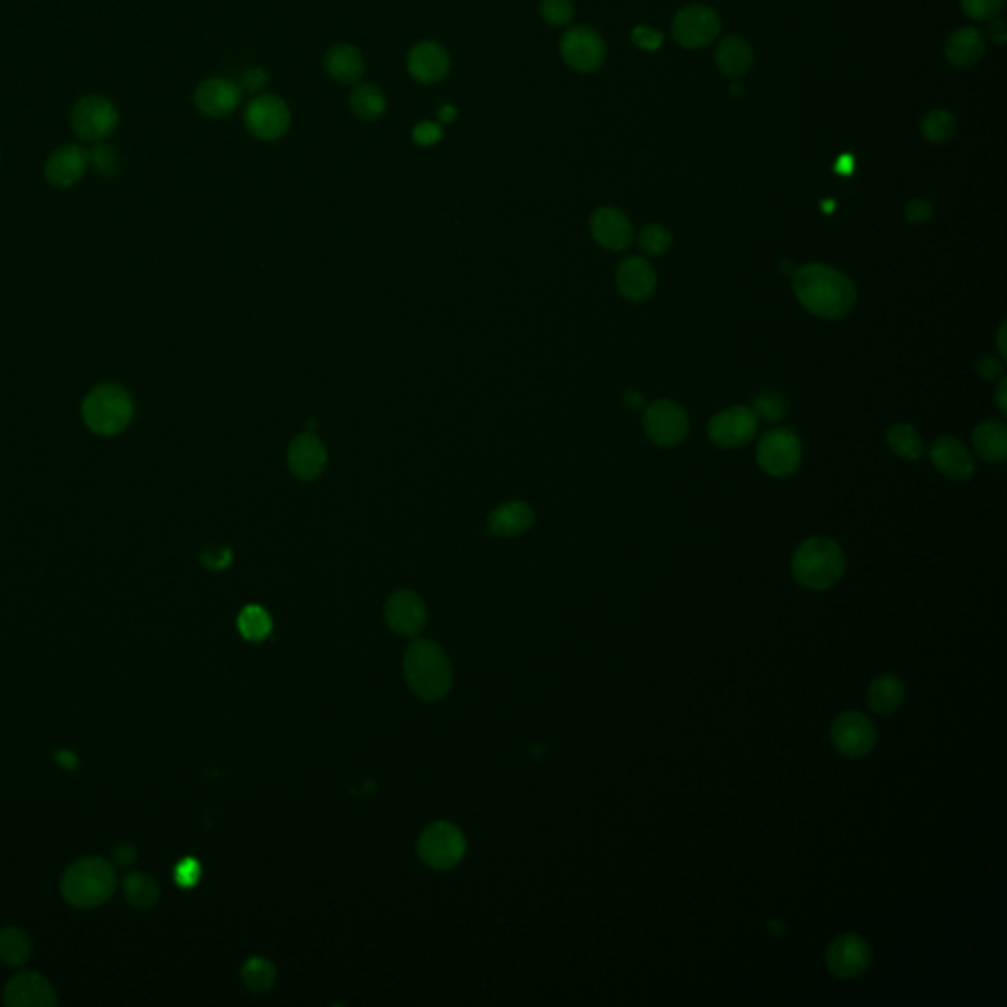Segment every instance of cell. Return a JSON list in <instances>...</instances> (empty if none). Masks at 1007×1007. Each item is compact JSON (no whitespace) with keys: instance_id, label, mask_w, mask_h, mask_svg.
Returning <instances> with one entry per match:
<instances>
[{"instance_id":"7a4b0ae2","label":"cell","mask_w":1007,"mask_h":1007,"mask_svg":"<svg viewBox=\"0 0 1007 1007\" xmlns=\"http://www.w3.org/2000/svg\"><path fill=\"white\" fill-rule=\"evenodd\" d=\"M404 675L423 701H441L453 687V667L441 646L417 640L404 655Z\"/></svg>"},{"instance_id":"3957f363","label":"cell","mask_w":1007,"mask_h":1007,"mask_svg":"<svg viewBox=\"0 0 1007 1007\" xmlns=\"http://www.w3.org/2000/svg\"><path fill=\"white\" fill-rule=\"evenodd\" d=\"M846 567L844 553L829 537L805 539L791 561L797 583L809 591H827L840 581Z\"/></svg>"},{"instance_id":"f35d334b","label":"cell","mask_w":1007,"mask_h":1007,"mask_svg":"<svg viewBox=\"0 0 1007 1007\" xmlns=\"http://www.w3.org/2000/svg\"><path fill=\"white\" fill-rule=\"evenodd\" d=\"M539 14L549 26H565L575 16V6L571 0H541Z\"/></svg>"},{"instance_id":"681fc988","label":"cell","mask_w":1007,"mask_h":1007,"mask_svg":"<svg viewBox=\"0 0 1007 1007\" xmlns=\"http://www.w3.org/2000/svg\"><path fill=\"white\" fill-rule=\"evenodd\" d=\"M231 549H215V551H205L201 555V561L205 567L209 569H225L227 565H231Z\"/></svg>"},{"instance_id":"c3c4849f","label":"cell","mask_w":1007,"mask_h":1007,"mask_svg":"<svg viewBox=\"0 0 1007 1007\" xmlns=\"http://www.w3.org/2000/svg\"><path fill=\"white\" fill-rule=\"evenodd\" d=\"M976 372L984 380H996L998 376L1004 374V368H1002V364L994 356L984 355L980 356L978 362H976Z\"/></svg>"},{"instance_id":"f546056e","label":"cell","mask_w":1007,"mask_h":1007,"mask_svg":"<svg viewBox=\"0 0 1007 1007\" xmlns=\"http://www.w3.org/2000/svg\"><path fill=\"white\" fill-rule=\"evenodd\" d=\"M905 699V687L895 675H880L872 681L868 691V705L878 714H891L901 707Z\"/></svg>"},{"instance_id":"83f0119b","label":"cell","mask_w":1007,"mask_h":1007,"mask_svg":"<svg viewBox=\"0 0 1007 1007\" xmlns=\"http://www.w3.org/2000/svg\"><path fill=\"white\" fill-rule=\"evenodd\" d=\"M534 524V510L524 502H508L490 514L488 526L492 534L514 537L524 534Z\"/></svg>"},{"instance_id":"8fae6325","label":"cell","mask_w":1007,"mask_h":1007,"mask_svg":"<svg viewBox=\"0 0 1007 1007\" xmlns=\"http://www.w3.org/2000/svg\"><path fill=\"white\" fill-rule=\"evenodd\" d=\"M642 425L652 443L659 447H675L687 437L689 417L679 404L655 400L646 408Z\"/></svg>"},{"instance_id":"f6af8a7d","label":"cell","mask_w":1007,"mask_h":1007,"mask_svg":"<svg viewBox=\"0 0 1007 1007\" xmlns=\"http://www.w3.org/2000/svg\"><path fill=\"white\" fill-rule=\"evenodd\" d=\"M268 83H270L268 73L264 69L254 67V69H248V71L242 73L238 85H240L242 91H248V93L256 95V93H262L268 87Z\"/></svg>"},{"instance_id":"836d02e7","label":"cell","mask_w":1007,"mask_h":1007,"mask_svg":"<svg viewBox=\"0 0 1007 1007\" xmlns=\"http://www.w3.org/2000/svg\"><path fill=\"white\" fill-rule=\"evenodd\" d=\"M238 630L246 640L262 642L272 632V618L262 606L250 604L238 616Z\"/></svg>"},{"instance_id":"ffe728a7","label":"cell","mask_w":1007,"mask_h":1007,"mask_svg":"<svg viewBox=\"0 0 1007 1007\" xmlns=\"http://www.w3.org/2000/svg\"><path fill=\"white\" fill-rule=\"evenodd\" d=\"M4 1002L12 1007L56 1006L52 984L38 972L14 976L4 990Z\"/></svg>"},{"instance_id":"f1b7e54d","label":"cell","mask_w":1007,"mask_h":1007,"mask_svg":"<svg viewBox=\"0 0 1007 1007\" xmlns=\"http://www.w3.org/2000/svg\"><path fill=\"white\" fill-rule=\"evenodd\" d=\"M325 71L343 83H356L364 73V58L351 44H337L327 50L323 58Z\"/></svg>"},{"instance_id":"e0dca14e","label":"cell","mask_w":1007,"mask_h":1007,"mask_svg":"<svg viewBox=\"0 0 1007 1007\" xmlns=\"http://www.w3.org/2000/svg\"><path fill=\"white\" fill-rule=\"evenodd\" d=\"M386 622L402 638H415L427 624V608L412 591H398L386 602Z\"/></svg>"},{"instance_id":"ab89813d","label":"cell","mask_w":1007,"mask_h":1007,"mask_svg":"<svg viewBox=\"0 0 1007 1007\" xmlns=\"http://www.w3.org/2000/svg\"><path fill=\"white\" fill-rule=\"evenodd\" d=\"M89 164H93V168L103 176H115L119 172V156L115 148L103 142H97L89 152Z\"/></svg>"},{"instance_id":"cb8c5ba5","label":"cell","mask_w":1007,"mask_h":1007,"mask_svg":"<svg viewBox=\"0 0 1007 1007\" xmlns=\"http://www.w3.org/2000/svg\"><path fill=\"white\" fill-rule=\"evenodd\" d=\"M616 282L622 296L640 303L652 297L655 290V272L648 260L632 256L622 260V264L618 266Z\"/></svg>"},{"instance_id":"74e56055","label":"cell","mask_w":1007,"mask_h":1007,"mask_svg":"<svg viewBox=\"0 0 1007 1007\" xmlns=\"http://www.w3.org/2000/svg\"><path fill=\"white\" fill-rule=\"evenodd\" d=\"M671 244H673L671 233L661 225H648L640 233V248L650 256L665 254L671 248Z\"/></svg>"},{"instance_id":"603a6c76","label":"cell","mask_w":1007,"mask_h":1007,"mask_svg":"<svg viewBox=\"0 0 1007 1007\" xmlns=\"http://www.w3.org/2000/svg\"><path fill=\"white\" fill-rule=\"evenodd\" d=\"M288 465L299 480H315L327 465V451L313 433H301L290 445Z\"/></svg>"},{"instance_id":"5bb4252c","label":"cell","mask_w":1007,"mask_h":1007,"mask_svg":"<svg viewBox=\"0 0 1007 1007\" xmlns=\"http://www.w3.org/2000/svg\"><path fill=\"white\" fill-rule=\"evenodd\" d=\"M561 56L579 73H593L606 58V44L598 32L587 26H575L561 38Z\"/></svg>"},{"instance_id":"680465c9","label":"cell","mask_w":1007,"mask_h":1007,"mask_svg":"<svg viewBox=\"0 0 1007 1007\" xmlns=\"http://www.w3.org/2000/svg\"><path fill=\"white\" fill-rule=\"evenodd\" d=\"M1004 335H1006V325H1002L1000 329V335H998V345H1000V353L1006 358V347H1004Z\"/></svg>"},{"instance_id":"7402d4cb","label":"cell","mask_w":1007,"mask_h":1007,"mask_svg":"<svg viewBox=\"0 0 1007 1007\" xmlns=\"http://www.w3.org/2000/svg\"><path fill=\"white\" fill-rule=\"evenodd\" d=\"M593 237L600 246L620 252L632 244L634 231L630 219L612 207H600L591 219Z\"/></svg>"},{"instance_id":"bcb514c9","label":"cell","mask_w":1007,"mask_h":1007,"mask_svg":"<svg viewBox=\"0 0 1007 1007\" xmlns=\"http://www.w3.org/2000/svg\"><path fill=\"white\" fill-rule=\"evenodd\" d=\"M632 40L638 48L655 52L663 44V34L650 26H636L632 32Z\"/></svg>"},{"instance_id":"d4e9b609","label":"cell","mask_w":1007,"mask_h":1007,"mask_svg":"<svg viewBox=\"0 0 1007 1007\" xmlns=\"http://www.w3.org/2000/svg\"><path fill=\"white\" fill-rule=\"evenodd\" d=\"M986 52V40L976 28H958L947 40L945 56L948 63L960 69L974 67Z\"/></svg>"},{"instance_id":"44dd1931","label":"cell","mask_w":1007,"mask_h":1007,"mask_svg":"<svg viewBox=\"0 0 1007 1007\" xmlns=\"http://www.w3.org/2000/svg\"><path fill=\"white\" fill-rule=\"evenodd\" d=\"M89 152L79 144L58 148L46 162L44 174L54 187H71L87 174Z\"/></svg>"},{"instance_id":"30bf717a","label":"cell","mask_w":1007,"mask_h":1007,"mask_svg":"<svg viewBox=\"0 0 1007 1007\" xmlns=\"http://www.w3.org/2000/svg\"><path fill=\"white\" fill-rule=\"evenodd\" d=\"M671 30L679 46L685 50H701L718 36L720 18L711 6L691 4L675 14Z\"/></svg>"},{"instance_id":"60d3db41","label":"cell","mask_w":1007,"mask_h":1007,"mask_svg":"<svg viewBox=\"0 0 1007 1007\" xmlns=\"http://www.w3.org/2000/svg\"><path fill=\"white\" fill-rule=\"evenodd\" d=\"M962 10L976 22H990L998 18L1004 8V0H960Z\"/></svg>"},{"instance_id":"b9f144b4","label":"cell","mask_w":1007,"mask_h":1007,"mask_svg":"<svg viewBox=\"0 0 1007 1007\" xmlns=\"http://www.w3.org/2000/svg\"><path fill=\"white\" fill-rule=\"evenodd\" d=\"M754 412L758 414V417H764L766 421H779V419H783L787 408H785V400L777 392L766 390L758 396Z\"/></svg>"},{"instance_id":"7c38bea8","label":"cell","mask_w":1007,"mask_h":1007,"mask_svg":"<svg viewBox=\"0 0 1007 1007\" xmlns=\"http://www.w3.org/2000/svg\"><path fill=\"white\" fill-rule=\"evenodd\" d=\"M834 748L850 758L866 756L876 744V728L872 720L860 712H842L830 728Z\"/></svg>"},{"instance_id":"9c48e42d","label":"cell","mask_w":1007,"mask_h":1007,"mask_svg":"<svg viewBox=\"0 0 1007 1007\" xmlns=\"http://www.w3.org/2000/svg\"><path fill=\"white\" fill-rule=\"evenodd\" d=\"M801 455V441L791 429H771L762 437L756 451L760 469L777 478L795 473L801 463Z\"/></svg>"},{"instance_id":"db71d44e","label":"cell","mask_w":1007,"mask_h":1007,"mask_svg":"<svg viewBox=\"0 0 1007 1007\" xmlns=\"http://www.w3.org/2000/svg\"><path fill=\"white\" fill-rule=\"evenodd\" d=\"M455 119H457V109H455L453 105H443V107L439 109V120H441V122H445V124H447V122H453Z\"/></svg>"},{"instance_id":"91938a15","label":"cell","mask_w":1007,"mask_h":1007,"mask_svg":"<svg viewBox=\"0 0 1007 1007\" xmlns=\"http://www.w3.org/2000/svg\"><path fill=\"white\" fill-rule=\"evenodd\" d=\"M834 207H836V203H832V201H827V203H823V209H825L827 213H829L830 209H834Z\"/></svg>"},{"instance_id":"4316f807","label":"cell","mask_w":1007,"mask_h":1007,"mask_svg":"<svg viewBox=\"0 0 1007 1007\" xmlns=\"http://www.w3.org/2000/svg\"><path fill=\"white\" fill-rule=\"evenodd\" d=\"M972 443L980 459L986 463L1000 465L1007 457V429L1002 421L986 419L982 421L972 435Z\"/></svg>"},{"instance_id":"f5cc1de1","label":"cell","mask_w":1007,"mask_h":1007,"mask_svg":"<svg viewBox=\"0 0 1007 1007\" xmlns=\"http://www.w3.org/2000/svg\"><path fill=\"white\" fill-rule=\"evenodd\" d=\"M834 170L840 174V176H850L854 172V158L850 154H844L836 160L834 164Z\"/></svg>"},{"instance_id":"ee69618b","label":"cell","mask_w":1007,"mask_h":1007,"mask_svg":"<svg viewBox=\"0 0 1007 1007\" xmlns=\"http://www.w3.org/2000/svg\"><path fill=\"white\" fill-rule=\"evenodd\" d=\"M174 878L181 888H193L201 880V864L195 858H183L174 870Z\"/></svg>"},{"instance_id":"ac0fdd59","label":"cell","mask_w":1007,"mask_h":1007,"mask_svg":"<svg viewBox=\"0 0 1007 1007\" xmlns=\"http://www.w3.org/2000/svg\"><path fill=\"white\" fill-rule=\"evenodd\" d=\"M929 457L935 469L954 482H966L976 473L970 451L954 437H939L929 449Z\"/></svg>"},{"instance_id":"d590c367","label":"cell","mask_w":1007,"mask_h":1007,"mask_svg":"<svg viewBox=\"0 0 1007 1007\" xmlns=\"http://www.w3.org/2000/svg\"><path fill=\"white\" fill-rule=\"evenodd\" d=\"M242 980L250 992H266L276 982V966L268 958L254 956L242 966Z\"/></svg>"},{"instance_id":"8992f818","label":"cell","mask_w":1007,"mask_h":1007,"mask_svg":"<svg viewBox=\"0 0 1007 1007\" xmlns=\"http://www.w3.org/2000/svg\"><path fill=\"white\" fill-rule=\"evenodd\" d=\"M417 852L429 868L451 870L465 858L467 840L455 825L439 821L421 832Z\"/></svg>"},{"instance_id":"d6986e66","label":"cell","mask_w":1007,"mask_h":1007,"mask_svg":"<svg viewBox=\"0 0 1007 1007\" xmlns=\"http://www.w3.org/2000/svg\"><path fill=\"white\" fill-rule=\"evenodd\" d=\"M451 69V58L447 50L437 42H419L408 54V71L415 81L433 85L447 77Z\"/></svg>"},{"instance_id":"2e32d148","label":"cell","mask_w":1007,"mask_h":1007,"mask_svg":"<svg viewBox=\"0 0 1007 1007\" xmlns=\"http://www.w3.org/2000/svg\"><path fill=\"white\" fill-rule=\"evenodd\" d=\"M870 956V947L862 937L846 933L832 941L827 952V966L832 976L850 980L868 968Z\"/></svg>"},{"instance_id":"52a82bcc","label":"cell","mask_w":1007,"mask_h":1007,"mask_svg":"<svg viewBox=\"0 0 1007 1007\" xmlns=\"http://www.w3.org/2000/svg\"><path fill=\"white\" fill-rule=\"evenodd\" d=\"M73 132L85 142H103L119 126L117 107L99 95H89L81 99L71 113Z\"/></svg>"},{"instance_id":"e575fe53","label":"cell","mask_w":1007,"mask_h":1007,"mask_svg":"<svg viewBox=\"0 0 1007 1007\" xmlns=\"http://www.w3.org/2000/svg\"><path fill=\"white\" fill-rule=\"evenodd\" d=\"M32 954V943L20 929L8 927L0 931V960L10 966H20Z\"/></svg>"},{"instance_id":"9a60e30c","label":"cell","mask_w":1007,"mask_h":1007,"mask_svg":"<svg viewBox=\"0 0 1007 1007\" xmlns=\"http://www.w3.org/2000/svg\"><path fill=\"white\" fill-rule=\"evenodd\" d=\"M240 101H242L240 85L227 77L205 79L195 91L197 111L211 119H223L233 115Z\"/></svg>"},{"instance_id":"11a10c76","label":"cell","mask_w":1007,"mask_h":1007,"mask_svg":"<svg viewBox=\"0 0 1007 1007\" xmlns=\"http://www.w3.org/2000/svg\"><path fill=\"white\" fill-rule=\"evenodd\" d=\"M1006 388H1007V380L1006 378H1004V380H1002V384H1000V390H998V396H996V400H998V408H1000V412H1002V415L1007 414Z\"/></svg>"},{"instance_id":"5b68a950","label":"cell","mask_w":1007,"mask_h":1007,"mask_svg":"<svg viewBox=\"0 0 1007 1007\" xmlns=\"http://www.w3.org/2000/svg\"><path fill=\"white\" fill-rule=\"evenodd\" d=\"M81 414L95 435L115 437L132 423L134 402L119 384H101L85 396Z\"/></svg>"},{"instance_id":"8d00e7d4","label":"cell","mask_w":1007,"mask_h":1007,"mask_svg":"<svg viewBox=\"0 0 1007 1007\" xmlns=\"http://www.w3.org/2000/svg\"><path fill=\"white\" fill-rule=\"evenodd\" d=\"M921 130L927 142L945 144L956 132V120L945 109H935L925 115Z\"/></svg>"},{"instance_id":"7dc6e473","label":"cell","mask_w":1007,"mask_h":1007,"mask_svg":"<svg viewBox=\"0 0 1007 1007\" xmlns=\"http://www.w3.org/2000/svg\"><path fill=\"white\" fill-rule=\"evenodd\" d=\"M905 217L909 223L921 225L933 217V205L925 199H911L905 207Z\"/></svg>"},{"instance_id":"6f0895ef","label":"cell","mask_w":1007,"mask_h":1007,"mask_svg":"<svg viewBox=\"0 0 1007 1007\" xmlns=\"http://www.w3.org/2000/svg\"><path fill=\"white\" fill-rule=\"evenodd\" d=\"M626 400H628L626 404H628V406H632V408H638V406H642V396H640L638 392H634V390L626 394Z\"/></svg>"},{"instance_id":"6da1fadb","label":"cell","mask_w":1007,"mask_h":1007,"mask_svg":"<svg viewBox=\"0 0 1007 1007\" xmlns=\"http://www.w3.org/2000/svg\"><path fill=\"white\" fill-rule=\"evenodd\" d=\"M793 290L799 303L823 319L844 317L856 301V288L842 272L825 264H807L793 272Z\"/></svg>"},{"instance_id":"4fadbf2b","label":"cell","mask_w":1007,"mask_h":1007,"mask_svg":"<svg viewBox=\"0 0 1007 1007\" xmlns=\"http://www.w3.org/2000/svg\"><path fill=\"white\" fill-rule=\"evenodd\" d=\"M758 431V414L752 408H728L714 415L709 423V437L720 449H738L748 445Z\"/></svg>"},{"instance_id":"484cf974","label":"cell","mask_w":1007,"mask_h":1007,"mask_svg":"<svg viewBox=\"0 0 1007 1007\" xmlns=\"http://www.w3.org/2000/svg\"><path fill=\"white\" fill-rule=\"evenodd\" d=\"M714 61L720 73L726 77H742L752 69L754 52L750 44L740 36H726L714 52Z\"/></svg>"},{"instance_id":"1f68e13d","label":"cell","mask_w":1007,"mask_h":1007,"mask_svg":"<svg viewBox=\"0 0 1007 1007\" xmlns=\"http://www.w3.org/2000/svg\"><path fill=\"white\" fill-rule=\"evenodd\" d=\"M888 445L905 461H917L923 455V439L909 423H897L888 431Z\"/></svg>"},{"instance_id":"f907efd6","label":"cell","mask_w":1007,"mask_h":1007,"mask_svg":"<svg viewBox=\"0 0 1007 1007\" xmlns=\"http://www.w3.org/2000/svg\"><path fill=\"white\" fill-rule=\"evenodd\" d=\"M988 32H990L992 42H996V44H1000V46H1002V44H1004L1007 40L1006 24H1004V20H1000V18H994V20L990 22V30H988Z\"/></svg>"},{"instance_id":"277c9868","label":"cell","mask_w":1007,"mask_h":1007,"mask_svg":"<svg viewBox=\"0 0 1007 1007\" xmlns=\"http://www.w3.org/2000/svg\"><path fill=\"white\" fill-rule=\"evenodd\" d=\"M115 870L103 858H83L67 868L61 878V893L67 903L89 909L105 903L115 891Z\"/></svg>"},{"instance_id":"816d5d0a","label":"cell","mask_w":1007,"mask_h":1007,"mask_svg":"<svg viewBox=\"0 0 1007 1007\" xmlns=\"http://www.w3.org/2000/svg\"><path fill=\"white\" fill-rule=\"evenodd\" d=\"M134 858H136V852L132 846H119L115 850V864L117 866H130L134 862Z\"/></svg>"},{"instance_id":"d6a6232c","label":"cell","mask_w":1007,"mask_h":1007,"mask_svg":"<svg viewBox=\"0 0 1007 1007\" xmlns=\"http://www.w3.org/2000/svg\"><path fill=\"white\" fill-rule=\"evenodd\" d=\"M124 895L132 907L148 909L158 901L160 888L148 874L134 872L124 880Z\"/></svg>"},{"instance_id":"ba28073f","label":"cell","mask_w":1007,"mask_h":1007,"mask_svg":"<svg viewBox=\"0 0 1007 1007\" xmlns=\"http://www.w3.org/2000/svg\"><path fill=\"white\" fill-rule=\"evenodd\" d=\"M292 124V113L288 105L274 95H256L248 101L244 109L246 130L264 142L280 140Z\"/></svg>"},{"instance_id":"4dcf8cb0","label":"cell","mask_w":1007,"mask_h":1007,"mask_svg":"<svg viewBox=\"0 0 1007 1007\" xmlns=\"http://www.w3.org/2000/svg\"><path fill=\"white\" fill-rule=\"evenodd\" d=\"M349 103H351V109L356 117L362 120L380 119L388 109V101H386L384 93L372 83L358 85L351 93Z\"/></svg>"},{"instance_id":"7bdbcfd3","label":"cell","mask_w":1007,"mask_h":1007,"mask_svg":"<svg viewBox=\"0 0 1007 1007\" xmlns=\"http://www.w3.org/2000/svg\"><path fill=\"white\" fill-rule=\"evenodd\" d=\"M412 138L417 146H435L443 138V126L439 122L423 120V122L415 124Z\"/></svg>"},{"instance_id":"9f6ffc18","label":"cell","mask_w":1007,"mask_h":1007,"mask_svg":"<svg viewBox=\"0 0 1007 1007\" xmlns=\"http://www.w3.org/2000/svg\"><path fill=\"white\" fill-rule=\"evenodd\" d=\"M58 760H60L61 766H65V768H73V766L77 764L75 756H73V754H69V752H60V754H58Z\"/></svg>"}]
</instances>
